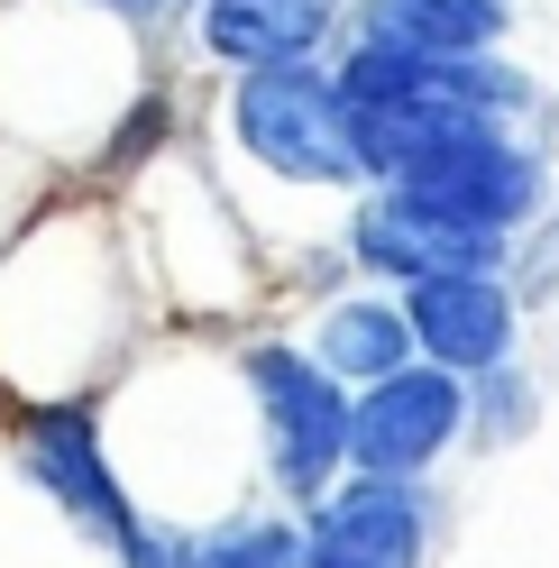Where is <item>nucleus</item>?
I'll return each instance as SVG.
<instances>
[{"instance_id":"obj_1","label":"nucleus","mask_w":559,"mask_h":568,"mask_svg":"<svg viewBox=\"0 0 559 568\" xmlns=\"http://www.w3.org/2000/svg\"><path fill=\"white\" fill-rule=\"evenodd\" d=\"M221 138L238 165H257L285 193H367L358 165V111L331 64H275V74H238L221 92Z\"/></svg>"},{"instance_id":"obj_2","label":"nucleus","mask_w":559,"mask_h":568,"mask_svg":"<svg viewBox=\"0 0 559 568\" xmlns=\"http://www.w3.org/2000/svg\"><path fill=\"white\" fill-rule=\"evenodd\" d=\"M230 367H238V395H248V422H257V468L275 486V505L312 514L348 477V413H358V395L285 331L238 339Z\"/></svg>"},{"instance_id":"obj_3","label":"nucleus","mask_w":559,"mask_h":568,"mask_svg":"<svg viewBox=\"0 0 559 568\" xmlns=\"http://www.w3.org/2000/svg\"><path fill=\"white\" fill-rule=\"evenodd\" d=\"M10 468L47 495V505L101 550H138L148 541V514H138V486L120 477L111 432H101V404L92 395H47L10 422Z\"/></svg>"},{"instance_id":"obj_4","label":"nucleus","mask_w":559,"mask_h":568,"mask_svg":"<svg viewBox=\"0 0 559 568\" xmlns=\"http://www.w3.org/2000/svg\"><path fill=\"white\" fill-rule=\"evenodd\" d=\"M339 257L358 266L376 294H413V284H431V275H505L514 247L440 221V211L413 202L404 184H367L348 202V221H339Z\"/></svg>"},{"instance_id":"obj_5","label":"nucleus","mask_w":559,"mask_h":568,"mask_svg":"<svg viewBox=\"0 0 559 568\" xmlns=\"http://www.w3.org/2000/svg\"><path fill=\"white\" fill-rule=\"evenodd\" d=\"M440 541V495L423 477H358L348 468L303 514V568H423Z\"/></svg>"},{"instance_id":"obj_6","label":"nucleus","mask_w":559,"mask_h":568,"mask_svg":"<svg viewBox=\"0 0 559 568\" xmlns=\"http://www.w3.org/2000/svg\"><path fill=\"white\" fill-rule=\"evenodd\" d=\"M459 440H468V376H449L431 358L367 385L358 413H348V468L358 477H431Z\"/></svg>"},{"instance_id":"obj_7","label":"nucleus","mask_w":559,"mask_h":568,"mask_svg":"<svg viewBox=\"0 0 559 568\" xmlns=\"http://www.w3.org/2000/svg\"><path fill=\"white\" fill-rule=\"evenodd\" d=\"M404 193L431 202L440 221L514 247V239H532L541 211H550V165H541V148L522 129H486V138H468V148H449L440 165H423Z\"/></svg>"},{"instance_id":"obj_8","label":"nucleus","mask_w":559,"mask_h":568,"mask_svg":"<svg viewBox=\"0 0 559 568\" xmlns=\"http://www.w3.org/2000/svg\"><path fill=\"white\" fill-rule=\"evenodd\" d=\"M348 28V0H193L184 47L212 74H275V64H331Z\"/></svg>"},{"instance_id":"obj_9","label":"nucleus","mask_w":559,"mask_h":568,"mask_svg":"<svg viewBox=\"0 0 559 568\" xmlns=\"http://www.w3.org/2000/svg\"><path fill=\"white\" fill-rule=\"evenodd\" d=\"M404 322H413V348L449 376H496L514 367V339H522V294L514 275H431L404 294Z\"/></svg>"},{"instance_id":"obj_10","label":"nucleus","mask_w":559,"mask_h":568,"mask_svg":"<svg viewBox=\"0 0 559 568\" xmlns=\"http://www.w3.org/2000/svg\"><path fill=\"white\" fill-rule=\"evenodd\" d=\"M514 28V0H348L339 38H376L404 55H496Z\"/></svg>"},{"instance_id":"obj_11","label":"nucleus","mask_w":559,"mask_h":568,"mask_svg":"<svg viewBox=\"0 0 559 568\" xmlns=\"http://www.w3.org/2000/svg\"><path fill=\"white\" fill-rule=\"evenodd\" d=\"M303 348L348 385V395H367V385H386L395 367L423 358V348H413V322H404V294H331L312 312Z\"/></svg>"},{"instance_id":"obj_12","label":"nucleus","mask_w":559,"mask_h":568,"mask_svg":"<svg viewBox=\"0 0 559 568\" xmlns=\"http://www.w3.org/2000/svg\"><path fill=\"white\" fill-rule=\"evenodd\" d=\"M193 568H303V514H230L193 531Z\"/></svg>"},{"instance_id":"obj_13","label":"nucleus","mask_w":559,"mask_h":568,"mask_svg":"<svg viewBox=\"0 0 559 568\" xmlns=\"http://www.w3.org/2000/svg\"><path fill=\"white\" fill-rule=\"evenodd\" d=\"M522 422H532V385H522V367H496L468 385V440H514Z\"/></svg>"},{"instance_id":"obj_14","label":"nucleus","mask_w":559,"mask_h":568,"mask_svg":"<svg viewBox=\"0 0 559 568\" xmlns=\"http://www.w3.org/2000/svg\"><path fill=\"white\" fill-rule=\"evenodd\" d=\"M74 10H92V19H111V28H165V19H184V0H74Z\"/></svg>"},{"instance_id":"obj_15","label":"nucleus","mask_w":559,"mask_h":568,"mask_svg":"<svg viewBox=\"0 0 559 568\" xmlns=\"http://www.w3.org/2000/svg\"><path fill=\"white\" fill-rule=\"evenodd\" d=\"M184 10H193V0H184Z\"/></svg>"}]
</instances>
